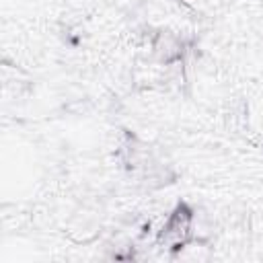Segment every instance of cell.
Returning <instances> with one entry per match:
<instances>
[{
  "instance_id": "1",
  "label": "cell",
  "mask_w": 263,
  "mask_h": 263,
  "mask_svg": "<svg viewBox=\"0 0 263 263\" xmlns=\"http://www.w3.org/2000/svg\"><path fill=\"white\" fill-rule=\"evenodd\" d=\"M193 210L187 203H179L164 220V224L160 226L158 234H156V242L158 247L166 249V251H181L193 234Z\"/></svg>"
},
{
  "instance_id": "2",
  "label": "cell",
  "mask_w": 263,
  "mask_h": 263,
  "mask_svg": "<svg viewBox=\"0 0 263 263\" xmlns=\"http://www.w3.org/2000/svg\"><path fill=\"white\" fill-rule=\"evenodd\" d=\"M181 2H183L185 6H191V8H193V6H197L201 0H181Z\"/></svg>"
}]
</instances>
